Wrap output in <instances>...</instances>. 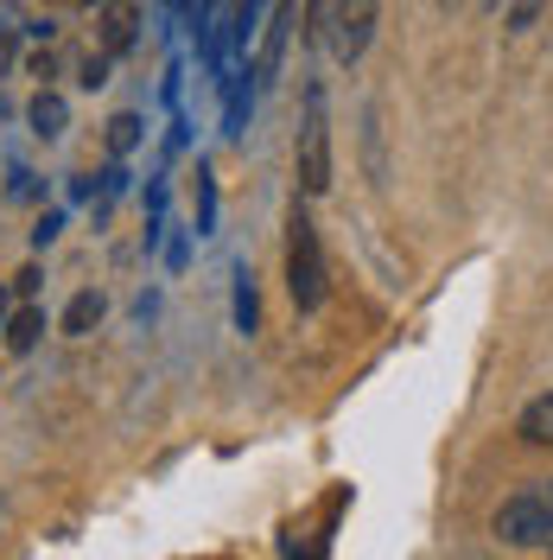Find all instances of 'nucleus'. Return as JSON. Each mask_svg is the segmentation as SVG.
<instances>
[{
    "label": "nucleus",
    "instance_id": "f3484780",
    "mask_svg": "<svg viewBox=\"0 0 553 560\" xmlns=\"http://www.w3.org/2000/svg\"><path fill=\"white\" fill-rule=\"evenodd\" d=\"M541 497H548V503H553V478H548V485H541Z\"/></svg>",
    "mask_w": 553,
    "mask_h": 560
},
{
    "label": "nucleus",
    "instance_id": "423d86ee",
    "mask_svg": "<svg viewBox=\"0 0 553 560\" xmlns=\"http://www.w3.org/2000/svg\"><path fill=\"white\" fill-rule=\"evenodd\" d=\"M286 33H293V0H274V13H268V33H261V58H255V83H274V77H280Z\"/></svg>",
    "mask_w": 553,
    "mask_h": 560
},
{
    "label": "nucleus",
    "instance_id": "20e7f679",
    "mask_svg": "<svg viewBox=\"0 0 553 560\" xmlns=\"http://www.w3.org/2000/svg\"><path fill=\"white\" fill-rule=\"evenodd\" d=\"M490 528H496V541H509V548H553V503L541 497V485L516 490V497L496 503Z\"/></svg>",
    "mask_w": 553,
    "mask_h": 560
},
{
    "label": "nucleus",
    "instance_id": "9d476101",
    "mask_svg": "<svg viewBox=\"0 0 553 560\" xmlns=\"http://www.w3.org/2000/svg\"><path fill=\"white\" fill-rule=\"evenodd\" d=\"M38 338H45V313L38 306H20V313L7 318V345L13 350H33Z\"/></svg>",
    "mask_w": 553,
    "mask_h": 560
},
{
    "label": "nucleus",
    "instance_id": "ddd939ff",
    "mask_svg": "<svg viewBox=\"0 0 553 560\" xmlns=\"http://www.w3.org/2000/svg\"><path fill=\"white\" fill-rule=\"evenodd\" d=\"M58 230H64V217H45V223H38V230H33V243L45 248V243H51V236H58Z\"/></svg>",
    "mask_w": 553,
    "mask_h": 560
},
{
    "label": "nucleus",
    "instance_id": "f257e3e1",
    "mask_svg": "<svg viewBox=\"0 0 553 560\" xmlns=\"http://www.w3.org/2000/svg\"><path fill=\"white\" fill-rule=\"evenodd\" d=\"M381 0H311L306 7V33L338 58V65H356L376 38Z\"/></svg>",
    "mask_w": 553,
    "mask_h": 560
},
{
    "label": "nucleus",
    "instance_id": "9b49d317",
    "mask_svg": "<svg viewBox=\"0 0 553 560\" xmlns=\"http://www.w3.org/2000/svg\"><path fill=\"white\" fill-rule=\"evenodd\" d=\"M548 7L553 0H509V7H503V26H509V33H534Z\"/></svg>",
    "mask_w": 553,
    "mask_h": 560
},
{
    "label": "nucleus",
    "instance_id": "6e6552de",
    "mask_svg": "<svg viewBox=\"0 0 553 560\" xmlns=\"http://www.w3.org/2000/svg\"><path fill=\"white\" fill-rule=\"evenodd\" d=\"M103 313H108V300L96 293V287H83V293L64 306V338H90V331L103 325Z\"/></svg>",
    "mask_w": 553,
    "mask_h": 560
},
{
    "label": "nucleus",
    "instance_id": "7ed1b4c3",
    "mask_svg": "<svg viewBox=\"0 0 553 560\" xmlns=\"http://www.w3.org/2000/svg\"><path fill=\"white\" fill-rule=\"evenodd\" d=\"M286 293L299 313L325 306V243H318V223L306 205H293V223H286Z\"/></svg>",
    "mask_w": 553,
    "mask_h": 560
},
{
    "label": "nucleus",
    "instance_id": "2eb2a0df",
    "mask_svg": "<svg viewBox=\"0 0 553 560\" xmlns=\"http://www.w3.org/2000/svg\"><path fill=\"white\" fill-rule=\"evenodd\" d=\"M51 70H58V58H51V51H33V77H45V83H51Z\"/></svg>",
    "mask_w": 553,
    "mask_h": 560
},
{
    "label": "nucleus",
    "instance_id": "4468645a",
    "mask_svg": "<svg viewBox=\"0 0 553 560\" xmlns=\"http://www.w3.org/2000/svg\"><path fill=\"white\" fill-rule=\"evenodd\" d=\"M13 293H20V300H33V293H38V268H26V275L13 280Z\"/></svg>",
    "mask_w": 553,
    "mask_h": 560
},
{
    "label": "nucleus",
    "instance_id": "dca6fc26",
    "mask_svg": "<svg viewBox=\"0 0 553 560\" xmlns=\"http://www.w3.org/2000/svg\"><path fill=\"white\" fill-rule=\"evenodd\" d=\"M7 318H13V287L0 280V331H7Z\"/></svg>",
    "mask_w": 553,
    "mask_h": 560
},
{
    "label": "nucleus",
    "instance_id": "1a4fd4ad",
    "mask_svg": "<svg viewBox=\"0 0 553 560\" xmlns=\"http://www.w3.org/2000/svg\"><path fill=\"white\" fill-rule=\"evenodd\" d=\"M516 433L528 440V446H553V388L548 395H534V401L516 415Z\"/></svg>",
    "mask_w": 553,
    "mask_h": 560
},
{
    "label": "nucleus",
    "instance_id": "f8f14e48",
    "mask_svg": "<svg viewBox=\"0 0 553 560\" xmlns=\"http://www.w3.org/2000/svg\"><path fill=\"white\" fill-rule=\"evenodd\" d=\"M134 147H140V115H115V121H108V153L128 160Z\"/></svg>",
    "mask_w": 553,
    "mask_h": 560
},
{
    "label": "nucleus",
    "instance_id": "0eeeda50",
    "mask_svg": "<svg viewBox=\"0 0 553 560\" xmlns=\"http://www.w3.org/2000/svg\"><path fill=\"white\" fill-rule=\"evenodd\" d=\"M26 128H33L38 140H64L70 135V103L51 90V83H45L33 103H26Z\"/></svg>",
    "mask_w": 553,
    "mask_h": 560
},
{
    "label": "nucleus",
    "instance_id": "f03ea898",
    "mask_svg": "<svg viewBox=\"0 0 553 560\" xmlns=\"http://www.w3.org/2000/svg\"><path fill=\"white\" fill-rule=\"evenodd\" d=\"M293 178H299V198L331 191V96H325V83H306V115L293 135Z\"/></svg>",
    "mask_w": 553,
    "mask_h": 560
},
{
    "label": "nucleus",
    "instance_id": "39448f33",
    "mask_svg": "<svg viewBox=\"0 0 553 560\" xmlns=\"http://www.w3.org/2000/svg\"><path fill=\"white\" fill-rule=\"evenodd\" d=\"M140 38V0H103V13H96V45H103L108 58H128Z\"/></svg>",
    "mask_w": 553,
    "mask_h": 560
}]
</instances>
